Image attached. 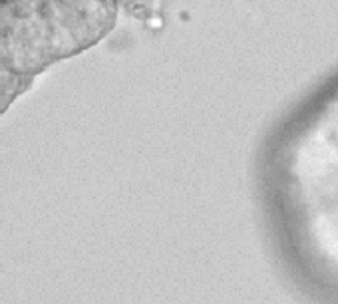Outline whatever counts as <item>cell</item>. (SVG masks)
<instances>
[{
    "label": "cell",
    "mask_w": 338,
    "mask_h": 304,
    "mask_svg": "<svg viewBox=\"0 0 338 304\" xmlns=\"http://www.w3.org/2000/svg\"><path fill=\"white\" fill-rule=\"evenodd\" d=\"M137 0H0V115L36 78L106 38Z\"/></svg>",
    "instance_id": "cell-1"
},
{
    "label": "cell",
    "mask_w": 338,
    "mask_h": 304,
    "mask_svg": "<svg viewBox=\"0 0 338 304\" xmlns=\"http://www.w3.org/2000/svg\"><path fill=\"white\" fill-rule=\"evenodd\" d=\"M298 155L304 179H318L322 189L338 191V89L320 106Z\"/></svg>",
    "instance_id": "cell-2"
}]
</instances>
